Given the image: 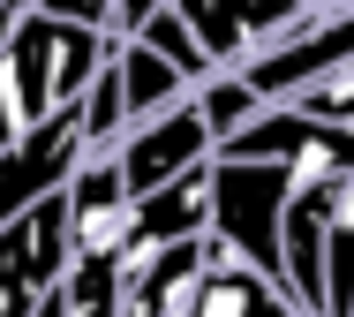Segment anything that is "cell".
I'll use <instances>...</instances> for the list:
<instances>
[{"label":"cell","instance_id":"cell-1","mask_svg":"<svg viewBox=\"0 0 354 317\" xmlns=\"http://www.w3.org/2000/svg\"><path fill=\"white\" fill-rule=\"evenodd\" d=\"M113 46H121L113 30L23 0V15H15L8 38H0V76L15 91V114H23V121H46V114L75 106V98L98 83V69L113 61Z\"/></svg>","mask_w":354,"mask_h":317},{"label":"cell","instance_id":"cell-2","mask_svg":"<svg viewBox=\"0 0 354 317\" xmlns=\"http://www.w3.org/2000/svg\"><path fill=\"white\" fill-rule=\"evenodd\" d=\"M294 181H301V166H286V158L218 152L212 158V235H218V249H234L257 272L286 280V204H294Z\"/></svg>","mask_w":354,"mask_h":317},{"label":"cell","instance_id":"cell-3","mask_svg":"<svg viewBox=\"0 0 354 317\" xmlns=\"http://www.w3.org/2000/svg\"><path fill=\"white\" fill-rule=\"evenodd\" d=\"M68 264H75V212L68 189H53L23 219L0 227V317H38L46 295L68 280Z\"/></svg>","mask_w":354,"mask_h":317},{"label":"cell","instance_id":"cell-4","mask_svg":"<svg viewBox=\"0 0 354 317\" xmlns=\"http://www.w3.org/2000/svg\"><path fill=\"white\" fill-rule=\"evenodd\" d=\"M83 158H91V121H83V98H75V106H61V114H46V121H30V129L0 152V227H8V219H23L38 197L68 189Z\"/></svg>","mask_w":354,"mask_h":317},{"label":"cell","instance_id":"cell-5","mask_svg":"<svg viewBox=\"0 0 354 317\" xmlns=\"http://www.w3.org/2000/svg\"><path fill=\"white\" fill-rule=\"evenodd\" d=\"M354 61V8H309L294 30H279L264 53H249L241 61V76L257 83L272 106H286V98H301L317 76H332V69H347Z\"/></svg>","mask_w":354,"mask_h":317},{"label":"cell","instance_id":"cell-6","mask_svg":"<svg viewBox=\"0 0 354 317\" xmlns=\"http://www.w3.org/2000/svg\"><path fill=\"white\" fill-rule=\"evenodd\" d=\"M113 158H121V181H129L136 197H151L158 181H174V174L218 158V129H212V114L196 106V91H189V98H174L166 114L129 121V136L113 144Z\"/></svg>","mask_w":354,"mask_h":317},{"label":"cell","instance_id":"cell-7","mask_svg":"<svg viewBox=\"0 0 354 317\" xmlns=\"http://www.w3.org/2000/svg\"><path fill=\"white\" fill-rule=\"evenodd\" d=\"M174 8L196 23V38H204V53H212L218 69H241L279 30H294L317 0H174Z\"/></svg>","mask_w":354,"mask_h":317},{"label":"cell","instance_id":"cell-8","mask_svg":"<svg viewBox=\"0 0 354 317\" xmlns=\"http://www.w3.org/2000/svg\"><path fill=\"white\" fill-rule=\"evenodd\" d=\"M68 212H75V249H129L136 242V189L121 181L113 152H91L75 166Z\"/></svg>","mask_w":354,"mask_h":317},{"label":"cell","instance_id":"cell-9","mask_svg":"<svg viewBox=\"0 0 354 317\" xmlns=\"http://www.w3.org/2000/svg\"><path fill=\"white\" fill-rule=\"evenodd\" d=\"M189 317H309V310L286 295V280L257 272V264L234 257V249H212V264H204V280H196Z\"/></svg>","mask_w":354,"mask_h":317},{"label":"cell","instance_id":"cell-10","mask_svg":"<svg viewBox=\"0 0 354 317\" xmlns=\"http://www.w3.org/2000/svg\"><path fill=\"white\" fill-rule=\"evenodd\" d=\"M212 235V158L158 181L151 197H136V242L129 249H158V242H196Z\"/></svg>","mask_w":354,"mask_h":317},{"label":"cell","instance_id":"cell-11","mask_svg":"<svg viewBox=\"0 0 354 317\" xmlns=\"http://www.w3.org/2000/svg\"><path fill=\"white\" fill-rule=\"evenodd\" d=\"M113 61H121V91H129V121H151V114H166L174 98H189V91H196V83L181 76L151 38H121V53H113Z\"/></svg>","mask_w":354,"mask_h":317},{"label":"cell","instance_id":"cell-12","mask_svg":"<svg viewBox=\"0 0 354 317\" xmlns=\"http://www.w3.org/2000/svg\"><path fill=\"white\" fill-rule=\"evenodd\" d=\"M324 272H332V302H324V317H354V174H332V219H324Z\"/></svg>","mask_w":354,"mask_h":317},{"label":"cell","instance_id":"cell-13","mask_svg":"<svg viewBox=\"0 0 354 317\" xmlns=\"http://www.w3.org/2000/svg\"><path fill=\"white\" fill-rule=\"evenodd\" d=\"M196 106L212 114L218 144H226V136H234V129H249V121H257V114H264L272 98H264L257 83L241 76V69H218V76H204V83H196Z\"/></svg>","mask_w":354,"mask_h":317},{"label":"cell","instance_id":"cell-14","mask_svg":"<svg viewBox=\"0 0 354 317\" xmlns=\"http://www.w3.org/2000/svg\"><path fill=\"white\" fill-rule=\"evenodd\" d=\"M136 38H151V46H158V53H166V61H174V69H181V76H189V83L218 76V61H212V53H204V38H196V23H189V15L174 8V0H166V8L151 15V23H143Z\"/></svg>","mask_w":354,"mask_h":317},{"label":"cell","instance_id":"cell-15","mask_svg":"<svg viewBox=\"0 0 354 317\" xmlns=\"http://www.w3.org/2000/svg\"><path fill=\"white\" fill-rule=\"evenodd\" d=\"M38 8H53V15H75V23H98V30H113V0H38Z\"/></svg>","mask_w":354,"mask_h":317},{"label":"cell","instance_id":"cell-16","mask_svg":"<svg viewBox=\"0 0 354 317\" xmlns=\"http://www.w3.org/2000/svg\"><path fill=\"white\" fill-rule=\"evenodd\" d=\"M158 8H166V0H113V38H136Z\"/></svg>","mask_w":354,"mask_h":317},{"label":"cell","instance_id":"cell-17","mask_svg":"<svg viewBox=\"0 0 354 317\" xmlns=\"http://www.w3.org/2000/svg\"><path fill=\"white\" fill-rule=\"evenodd\" d=\"M23 129H30V121L15 114V91H8V76H0V152H8V144H15Z\"/></svg>","mask_w":354,"mask_h":317},{"label":"cell","instance_id":"cell-18","mask_svg":"<svg viewBox=\"0 0 354 317\" xmlns=\"http://www.w3.org/2000/svg\"><path fill=\"white\" fill-rule=\"evenodd\" d=\"M189 302H196V287H189V295H181V302H174V310H166V317H189Z\"/></svg>","mask_w":354,"mask_h":317}]
</instances>
